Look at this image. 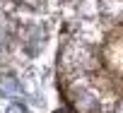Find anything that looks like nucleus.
<instances>
[{"mask_svg": "<svg viewBox=\"0 0 123 113\" xmlns=\"http://www.w3.org/2000/svg\"><path fill=\"white\" fill-rule=\"evenodd\" d=\"M0 89H3L5 94H17V82L15 79H3L0 82Z\"/></svg>", "mask_w": 123, "mask_h": 113, "instance_id": "obj_1", "label": "nucleus"}, {"mask_svg": "<svg viewBox=\"0 0 123 113\" xmlns=\"http://www.w3.org/2000/svg\"><path fill=\"white\" fill-rule=\"evenodd\" d=\"M7 113H27V111H24V106H19V103H12V106L7 108Z\"/></svg>", "mask_w": 123, "mask_h": 113, "instance_id": "obj_2", "label": "nucleus"}]
</instances>
